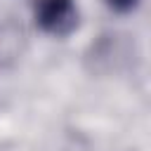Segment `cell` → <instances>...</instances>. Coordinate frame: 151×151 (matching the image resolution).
<instances>
[{"label": "cell", "mask_w": 151, "mask_h": 151, "mask_svg": "<svg viewBox=\"0 0 151 151\" xmlns=\"http://www.w3.org/2000/svg\"><path fill=\"white\" fill-rule=\"evenodd\" d=\"M35 21L50 33H66L76 24V5L73 0H38L35 2Z\"/></svg>", "instance_id": "obj_1"}, {"label": "cell", "mask_w": 151, "mask_h": 151, "mask_svg": "<svg viewBox=\"0 0 151 151\" xmlns=\"http://www.w3.org/2000/svg\"><path fill=\"white\" fill-rule=\"evenodd\" d=\"M137 2L139 0H106V5L111 9H116V12H130V9L137 7Z\"/></svg>", "instance_id": "obj_2"}]
</instances>
